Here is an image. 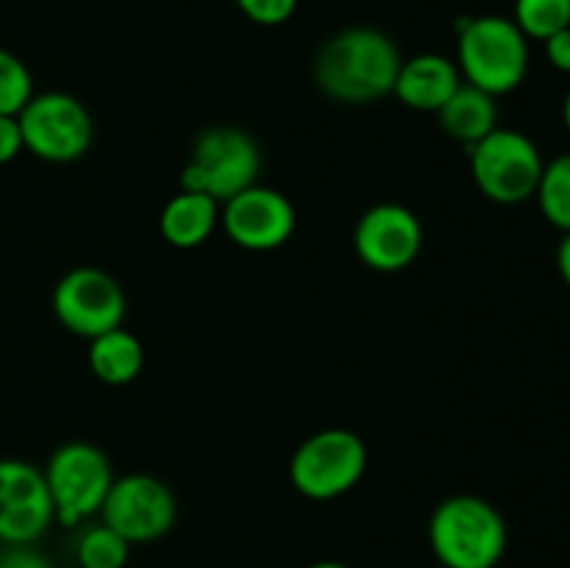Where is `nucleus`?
Returning a JSON list of instances; mask_svg holds the SVG:
<instances>
[{
    "label": "nucleus",
    "instance_id": "aec40b11",
    "mask_svg": "<svg viewBox=\"0 0 570 568\" xmlns=\"http://www.w3.org/2000/svg\"><path fill=\"white\" fill-rule=\"evenodd\" d=\"M512 22L527 39L546 42L562 28H570V0H515Z\"/></svg>",
    "mask_w": 570,
    "mask_h": 568
},
{
    "label": "nucleus",
    "instance_id": "0eeeda50",
    "mask_svg": "<svg viewBox=\"0 0 570 568\" xmlns=\"http://www.w3.org/2000/svg\"><path fill=\"white\" fill-rule=\"evenodd\" d=\"M468 161L479 193L504 206L534 198L546 167L532 137L501 126L468 148Z\"/></svg>",
    "mask_w": 570,
    "mask_h": 568
},
{
    "label": "nucleus",
    "instance_id": "cd10ccee",
    "mask_svg": "<svg viewBox=\"0 0 570 568\" xmlns=\"http://www.w3.org/2000/svg\"><path fill=\"white\" fill-rule=\"evenodd\" d=\"M562 123H566V128L570 131V89H568L566 100H562Z\"/></svg>",
    "mask_w": 570,
    "mask_h": 568
},
{
    "label": "nucleus",
    "instance_id": "c756f323",
    "mask_svg": "<svg viewBox=\"0 0 570 568\" xmlns=\"http://www.w3.org/2000/svg\"><path fill=\"white\" fill-rule=\"evenodd\" d=\"M438 568H449V566H438Z\"/></svg>",
    "mask_w": 570,
    "mask_h": 568
},
{
    "label": "nucleus",
    "instance_id": "6e6552de",
    "mask_svg": "<svg viewBox=\"0 0 570 568\" xmlns=\"http://www.w3.org/2000/svg\"><path fill=\"white\" fill-rule=\"evenodd\" d=\"M22 148L50 165H67L81 159L92 145V117L70 92H33V98L17 115Z\"/></svg>",
    "mask_w": 570,
    "mask_h": 568
},
{
    "label": "nucleus",
    "instance_id": "4468645a",
    "mask_svg": "<svg viewBox=\"0 0 570 568\" xmlns=\"http://www.w3.org/2000/svg\"><path fill=\"white\" fill-rule=\"evenodd\" d=\"M460 84L462 76L454 59L440 53H417L401 61L393 95L406 109L438 115L445 100L460 89Z\"/></svg>",
    "mask_w": 570,
    "mask_h": 568
},
{
    "label": "nucleus",
    "instance_id": "c85d7f7f",
    "mask_svg": "<svg viewBox=\"0 0 570 568\" xmlns=\"http://www.w3.org/2000/svg\"><path fill=\"white\" fill-rule=\"evenodd\" d=\"M0 555H3V543H0Z\"/></svg>",
    "mask_w": 570,
    "mask_h": 568
},
{
    "label": "nucleus",
    "instance_id": "393cba45",
    "mask_svg": "<svg viewBox=\"0 0 570 568\" xmlns=\"http://www.w3.org/2000/svg\"><path fill=\"white\" fill-rule=\"evenodd\" d=\"M543 45H546V59H549V65L554 67V70L568 72L570 76V28L557 31L554 37L546 39Z\"/></svg>",
    "mask_w": 570,
    "mask_h": 568
},
{
    "label": "nucleus",
    "instance_id": "b1692460",
    "mask_svg": "<svg viewBox=\"0 0 570 568\" xmlns=\"http://www.w3.org/2000/svg\"><path fill=\"white\" fill-rule=\"evenodd\" d=\"M22 134L20 123L11 115H0V165H9L22 154Z\"/></svg>",
    "mask_w": 570,
    "mask_h": 568
},
{
    "label": "nucleus",
    "instance_id": "f03ea898",
    "mask_svg": "<svg viewBox=\"0 0 570 568\" xmlns=\"http://www.w3.org/2000/svg\"><path fill=\"white\" fill-rule=\"evenodd\" d=\"M510 529L499 507L473 493L440 501L429 518V546L440 566L495 568L507 555Z\"/></svg>",
    "mask_w": 570,
    "mask_h": 568
},
{
    "label": "nucleus",
    "instance_id": "1a4fd4ad",
    "mask_svg": "<svg viewBox=\"0 0 570 568\" xmlns=\"http://www.w3.org/2000/svg\"><path fill=\"white\" fill-rule=\"evenodd\" d=\"M50 306H53L56 321L67 332L92 340L98 334L122 326L128 298L122 284L111 273L92 265H81L67 271L56 282Z\"/></svg>",
    "mask_w": 570,
    "mask_h": 568
},
{
    "label": "nucleus",
    "instance_id": "a878e982",
    "mask_svg": "<svg viewBox=\"0 0 570 568\" xmlns=\"http://www.w3.org/2000/svg\"><path fill=\"white\" fill-rule=\"evenodd\" d=\"M557 271H560L562 282L570 287V232L562 234L560 245H557Z\"/></svg>",
    "mask_w": 570,
    "mask_h": 568
},
{
    "label": "nucleus",
    "instance_id": "2eb2a0df",
    "mask_svg": "<svg viewBox=\"0 0 570 568\" xmlns=\"http://www.w3.org/2000/svg\"><path fill=\"white\" fill-rule=\"evenodd\" d=\"M220 223V204L204 193H189L181 189L165 204L159 215L161 239L173 248H198L215 234Z\"/></svg>",
    "mask_w": 570,
    "mask_h": 568
},
{
    "label": "nucleus",
    "instance_id": "9b49d317",
    "mask_svg": "<svg viewBox=\"0 0 570 568\" xmlns=\"http://www.w3.org/2000/svg\"><path fill=\"white\" fill-rule=\"evenodd\" d=\"M220 226L234 245L245 251H276L295 232V206L282 189L254 184L220 206Z\"/></svg>",
    "mask_w": 570,
    "mask_h": 568
},
{
    "label": "nucleus",
    "instance_id": "f3484780",
    "mask_svg": "<svg viewBox=\"0 0 570 568\" xmlns=\"http://www.w3.org/2000/svg\"><path fill=\"white\" fill-rule=\"evenodd\" d=\"M87 362L89 371L95 373L98 382L111 384V388H122V384L134 382L142 373L145 349L137 334L117 326L111 332H104L89 340Z\"/></svg>",
    "mask_w": 570,
    "mask_h": 568
},
{
    "label": "nucleus",
    "instance_id": "20e7f679",
    "mask_svg": "<svg viewBox=\"0 0 570 568\" xmlns=\"http://www.w3.org/2000/svg\"><path fill=\"white\" fill-rule=\"evenodd\" d=\"M262 173V150L245 128L209 126L195 137L189 161L181 170V189L204 193L226 204L254 187Z\"/></svg>",
    "mask_w": 570,
    "mask_h": 568
},
{
    "label": "nucleus",
    "instance_id": "dca6fc26",
    "mask_svg": "<svg viewBox=\"0 0 570 568\" xmlns=\"http://www.w3.org/2000/svg\"><path fill=\"white\" fill-rule=\"evenodd\" d=\"M438 120L451 139L471 148L493 128H499V106H495L493 95L462 81L460 89L438 111Z\"/></svg>",
    "mask_w": 570,
    "mask_h": 568
},
{
    "label": "nucleus",
    "instance_id": "a211bd4d",
    "mask_svg": "<svg viewBox=\"0 0 570 568\" xmlns=\"http://www.w3.org/2000/svg\"><path fill=\"white\" fill-rule=\"evenodd\" d=\"M534 198L551 226L560 228L562 234L570 232V154L546 161Z\"/></svg>",
    "mask_w": 570,
    "mask_h": 568
},
{
    "label": "nucleus",
    "instance_id": "412c9836",
    "mask_svg": "<svg viewBox=\"0 0 570 568\" xmlns=\"http://www.w3.org/2000/svg\"><path fill=\"white\" fill-rule=\"evenodd\" d=\"M33 98L31 70L20 56L0 48V115L17 117L22 106Z\"/></svg>",
    "mask_w": 570,
    "mask_h": 568
},
{
    "label": "nucleus",
    "instance_id": "6ab92c4d",
    "mask_svg": "<svg viewBox=\"0 0 570 568\" xmlns=\"http://www.w3.org/2000/svg\"><path fill=\"white\" fill-rule=\"evenodd\" d=\"M131 543L104 521L83 529L76 540V562L81 568H126Z\"/></svg>",
    "mask_w": 570,
    "mask_h": 568
},
{
    "label": "nucleus",
    "instance_id": "4be33fe9",
    "mask_svg": "<svg viewBox=\"0 0 570 568\" xmlns=\"http://www.w3.org/2000/svg\"><path fill=\"white\" fill-rule=\"evenodd\" d=\"M239 11L262 28L284 26L298 9V0H237Z\"/></svg>",
    "mask_w": 570,
    "mask_h": 568
},
{
    "label": "nucleus",
    "instance_id": "5701e85b",
    "mask_svg": "<svg viewBox=\"0 0 570 568\" xmlns=\"http://www.w3.org/2000/svg\"><path fill=\"white\" fill-rule=\"evenodd\" d=\"M0 568H53V562H50L48 555H42L33 543H22V546H3Z\"/></svg>",
    "mask_w": 570,
    "mask_h": 568
},
{
    "label": "nucleus",
    "instance_id": "f257e3e1",
    "mask_svg": "<svg viewBox=\"0 0 570 568\" xmlns=\"http://www.w3.org/2000/svg\"><path fill=\"white\" fill-rule=\"evenodd\" d=\"M401 61V50L390 33L373 26H351L323 42L312 76L326 98L365 106L393 95Z\"/></svg>",
    "mask_w": 570,
    "mask_h": 568
},
{
    "label": "nucleus",
    "instance_id": "9d476101",
    "mask_svg": "<svg viewBox=\"0 0 570 568\" xmlns=\"http://www.w3.org/2000/svg\"><path fill=\"white\" fill-rule=\"evenodd\" d=\"M176 518V496L159 477H150V473L115 477L109 496L100 507V521L122 535L131 546L165 538Z\"/></svg>",
    "mask_w": 570,
    "mask_h": 568
},
{
    "label": "nucleus",
    "instance_id": "bb28decb",
    "mask_svg": "<svg viewBox=\"0 0 570 568\" xmlns=\"http://www.w3.org/2000/svg\"><path fill=\"white\" fill-rule=\"evenodd\" d=\"M309 568H351V566H345V562H340V560H317V562H312Z\"/></svg>",
    "mask_w": 570,
    "mask_h": 568
},
{
    "label": "nucleus",
    "instance_id": "ddd939ff",
    "mask_svg": "<svg viewBox=\"0 0 570 568\" xmlns=\"http://www.w3.org/2000/svg\"><path fill=\"white\" fill-rule=\"evenodd\" d=\"M53 521L45 473L26 460H0V543H37Z\"/></svg>",
    "mask_w": 570,
    "mask_h": 568
},
{
    "label": "nucleus",
    "instance_id": "423d86ee",
    "mask_svg": "<svg viewBox=\"0 0 570 568\" xmlns=\"http://www.w3.org/2000/svg\"><path fill=\"white\" fill-rule=\"evenodd\" d=\"M48 482L53 518L61 527H78L87 518L100 516L106 496H109L115 471L104 449L89 440H70L50 454L42 468Z\"/></svg>",
    "mask_w": 570,
    "mask_h": 568
},
{
    "label": "nucleus",
    "instance_id": "39448f33",
    "mask_svg": "<svg viewBox=\"0 0 570 568\" xmlns=\"http://www.w3.org/2000/svg\"><path fill=\"white\" fill-rule=\"evenodd\" d=\"M365 471V440L351 429L332 427L301 440L289 460V484L309 501H332L354 490Z\"/></svg>",
    "mask_w": 570,
    "mask_h": 568
},
{
    "label": "nucleus",
    "instance_id": "f8f14e48",
    "mask_svg": "<svg viewBox=\"0 0 570 568\" xmlns=\"http://www.w3.org/2000/svg\"><path fill=\"white\" fill-rule=\"evenodd\" d=\"M423 248V223L410 206L376 204L354 226V251L360 262L379 273L406 271Z\"/></svg>",
    "mask_w": 570,
    "mask_h": 568
},
{
    "label": "nucleus",
    "instance_id": "7ed1b4c3",
    "mask_svg": "<svg viewBox=\"0 0 570 568\" xmlns=\"http://www.w3.org/2000/svg\"><path fill=\"white\" fill-rule=\"evenodd\" d=\"M456 67L471 87L493 98L510 95L527 81L529 39L510 17H468L456 22Z\"/></svg>",
    "mask_w": 570,
    "mask_h": 568
}]
</instances>
